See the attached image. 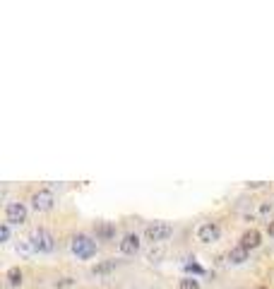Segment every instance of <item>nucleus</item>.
Wrapping results in <instances>:
<instances>
[{
    "label": "nucleus",
    "mask_w": 274,
    "mask_h": 289,
    "mask_svg": "<svg viewBox=\"0 0 274 289\" xmlns=\"http://www.w3.org/2000/svg\"><path fill=\"white\" fill-rule=\"evenodd\" d=\"M171 234H173V226L168 222H154V224H147V229H144V239L152 243H161Z\"/></svg>",
    "instance_id": "7ed1b4c3"
},
{
    "label": "nucleus",
    "mask_w": 274,
    "mask_h": 289,
    "mask_svg": "<svg viewBox=\"0 0 274 289\" xmlns=\"http://www.w3.org/2000/svg\"><path fill=\"white\" fill-rule=\"evenodd\" d=\"M70 248H72V253L77 256V258H91L94 253H96V241L94 239H89V236H84V234H77L72 241H70Z\"/></svg>",
    "instance_id": "f03ea898"
},
{
    "label": "nucleus",
    "mask_w": 274,
    "mask_h": 289,
    "mask_svg": "<svg viewBox=\"0 0 274 289\" xmlns=\"http://www.w3.org/2000/svg\"><path fill=\"white\" fill-rule=\"evenodd\" d=\"M7 282H10L12 287H19V285L24 282V273H22L19 268H10V270H7Z\"/></svg>",
    "instance_id": "9b49d317"
},
{
    "label": "nucleus",
    "mask_w": 274,
    "mask_h": 289,
    "mask_svg": "<svg viewBox=\"0 0 274 289\" xmlns=\"http://www.w3.org/2000/svg\"><path fill=\"white\" fill-rule=\"evenodd\" d=\"M96 239L99 241H113L116 239V224H111V222L96 224Z\"/></svg>",
    "instance_id": "1a4fd4ad"
},
{
    "label": "nucleus",
    "mask_w": 274,
    "mask_h": 289,
    "mask_svg": "<svg viewBox=\"0 0 274 289\" xmlns=\"http://www.w3.org/2000/svg\"><path fill=\"white\" fill-rule=\"evenodd\" d=\"M267 234L274 236V219H272V222H267Z\"/></svg>",
    "instance_id": "f3484780"
},
{
    "label": "nucleus",
    "mask_w": 274,
    "mask_h": 289,
    "mask_svg": "<svg viewBox=\"0 0 274 289\" xmlns=\"http://www.w3.org/2000/svg\"><path fill=\"white\" fill-rule=\"evenodd\" d=\"M139 246H142V241H139L137 234H125V236L121 239V243H118L121 253H125V256H135L137 251H139Z\"/></svg>",
    "instance_id": "0eeeda50"
},
{
    "label": "nucleus",
    "mask_w": 274,
    "mask_h": 289,
    "mask_svg": "<svg viewBox=\"0 0 274 289\" xmlns=\"http://www.w3.org/2000/svg\"><path fill=\"white\" fill-rule=\"evenodd\" d=\"M245 260H248V251H245L243 246H236V248L228 251V263H233V265H243Z\"/></svg>",
    "instance_id": "9d476101"
},
{
    "label": "nucleus",
    "mask_w": 274,
    "mask_h": 289,
    "mask_svg": "<svg viewBox=\"0 0 274 289\" xmlns=\"http://www.w3.org/2000/svg\"><path fill=\"white\" fill-rule=\"evenodd\" d=\"M178 289H200V282L195 277H185V280H181Z\"/></svg>",
    "instance_id": "f8f14e48"
},
{
    "label": "nucleus",
    "mask_w": 274,
    "mask_h": 289,
    "mask_svg": "<svg viewBox=\"0 0 274 289\" xmlns=\"http://www.w3.org/2000/svg\"><path fill=\"white\" fill-rule=\"evenodd\" d=\"M147 258H149V260H152V263H154V260H159V258H164V251H161V248H152V251H149V256H147Z\"/></svg>",
    "instance_id": "4468645a"
},
{
    "label": "nucleus",
    "mask_w": 274,
    "mask_h": 289,
    "mask_svg": "<svg viewBox=\"0 0 274 289\" xmlns=\"http://www.w3.org/2000/svg\"><path fill=\"white\" fill-rule=\"evenodd\" d=\"M29 246L36 253H51L53 246H56V239H53V234L48 229H34L29 234Z\"/></svg>",
    "instance_id": "f257e3e1"
},
{
    "label": "nucleus",
    "mask_w": 274,
    "mask_h": 289,
    "mask_svg": "<svg viewBox=\"0 0 274 289\" xmlns=\"http://www.w3.org/2000/svg\"><path fill=\"white\" fill-rule=\"evenodd\" d=\"M260 243H262L260 231H258V229H248V231H243V236H241V243H238V246H243L245 251H253V248H258Z\"/></svg>",
    "instance_id": "6e6552de"
},
{
    "label": "nucleus",
    "mask_w": 274,
    "mask_h": 289,
    "mask_svg": "<svg viewBox=\"0 0 274 289\" xmlns=\"http://www.w3.org/2000/svg\"><path fill=\"white\" fill-rule=\"evenodd\" d=\"M7 239H10V224H7V222H5V224H2V226H0V241H2V243H5V241H7Z\"/></svg>",
    "instance_id": "ddd939ff"
},
{
    "label": "nucleus",
    "mask_w": 274,
    "mask_h": 289,
    "mask_svg": "<svg viewBox=\"0 0 274 289\" xmlns=\"http://www.w3.org/2000/svg\"><path fill=\"white\" fill-rule=\"evenodd\" d=\"M258 289H267V287H258Z\"/></svg>",
    "instance_id": "a211bd4d"
},
{
    "label": "nucleus",
    "mask_w": 274,
    "mask_h": 289,
    "mask_svg": "<svg viewBox=\"0 0 274 289\" xmlns=\"http://www.w3.org/2000/svg\"><path fill=\"white\" fill-rule=\"evenodd\" d=\"M53 203H56V198H53L51 191H36V193L31 195V208H34L36 212H48V210L53 208Z\"/></svg>",
    "instance_id": "423d86ee"
},
{
    "label": "nucleus",
    "mask_w": 274,
    "mask_h": 289,
    "mask_svg": "<svg viewBox=\"0 0 274 289\" xmlns=\"http://www.w3.org/2000/svg\"><path fill=\"white\" fill-rule=\"evenodd\" d=\"M113 265H116V263H104V265H96L91 273H94V275H99V273H106V270H111Z\"/></svg>",
    "instance_id": "2eb2a0df"
},
{
    "label": "nucleus",
    "mask_w": 274,
    "mask_h": 289,
    "mask_svg": "<svg viewBox=\"0 0 274 289\" xmlns=\"http://www.w3.org/2000/svg\"><path fill=\"white\" fill-rule=\"evenodd\" d=\"M27 205L24 203H7L5 205V222L7 224H24L27 222Z\"/></svg>",
    "instance_id": "20e7f679"
},
{
    "label": "nucleus",
    "mask_w": 274,
    "mask_h": 289,
    "mask_svg": "<svg viewBox=\"0 0 274 289\" xmlns=\"http://www.w3.org/2000/svg\"><path fill=\"white\" fill-rule=\"evenodd\" d=\"M219 236H221V226L216 222H205L198 226V241H202V243H214V241H219Z\"/></svg>",
    "instance_id": "39448f33"
},
{
    "label": "nucleus",
    "mask_w": 274,
    "mask_h": 289,
    "mask_svg": "<svg viewBox=\"0 0 274 289\" xmlns=\"http://www.w3.org/2000/svg\"><path fill=\"white\" fill-rule=\"evenodd\" d=\"M185 270H190V273H198V275H202V268H200L198 263H188V265H185Z\"/></svg>",
    "instance_id": "dca6fc26"
}]
</instances>
